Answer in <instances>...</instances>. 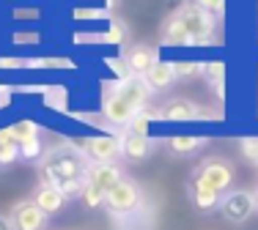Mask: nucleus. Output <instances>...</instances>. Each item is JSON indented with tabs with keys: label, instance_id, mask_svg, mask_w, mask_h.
I'll return each instance as SVG.
<instances>
[{
	"label": "nucleus",
	"instance_id": "10",
	"mask_svg": "<svg viewBox=\"0 0 258 230\" xmlns=\"http://www.w3.org/2000/svg\"><path fill=\"white\" fill-rule=\"evenodd\" d=\"M118 143H121V154H124L129 162H146L151 156V140L146 135H138V132L126 129L124 135L118 137Z\"/></svg>",
	"mask_w": 258,
	"mask_h": 230
},
{
	"label": "nucleus",
	"instance_id": "5",
	"mask_svg": "<svg viewBox=\"0 0 258 230\" xmlns=\"http://www.w3.org/2000/svg\"><path fill=\"white\" fill-rule=\"evenodd\" d=\"M179 20H181L184 30H187V36L192 39V44H204V41H209V36L214 33L212 14H206V11L198 9L195 3L184 6V9L179 11Z\"/></svg>",
	"mask_w": 258,
	"mask_h": 230
},
{
	"label": "nucleus",
	"instance_id": "29",
	"mask_svg": "<svg viewBox=\"0 0 258 230\" xmlns=\"http://www.w3.org/2000/svg\"><path fill=\"white\" fill-rule=\"evenodd\" d=\"M255 28H258V17H255Z\"/></svg>",
	"mask_w": 258,
	"mask_h": 230
},
{
	"label": "nucleus",
	"instance_id": "14",
	"mask_svg": "<svg viewBox=\"0 0 258 230\" xmlns=\"http://www.w3.org/2000/svg\"><path fill=\"white\" fill-rule=\"evenodd\" d=\"M146 88L149 90H165L176 82V63H168V60H159L154 69L143 77Z\"/></svg>",
	"mask_w": 258,
	"mask_h": 230
},
{
	"label": "nucleus",
	"instance_id": "23",
	"mask_svg": "<svg viewBox=\"0 0 258 230\" xmlns=\"http://www.w3.org/2000/svg\"><path fill=\"white\" fill-rule=\"evenodd\" d=\"M239 151H242V156L247 162L258 165V137H244V140L239 143Z\"/></svg>",
	"mask_w": 258,
	"mask_h": 230
},
{
	"label": "nucleus",
	"instance_id": "17",
	"mask_svg": "<svg viewBox=\"0 0 258 230\" xmlns=\"http://www.w3.org/2000/svg\"><path fill=\"white\" fill-rule=\"evenodd\" d=\"M162 44H168V47H192V39L187 36L179 14L170 17V20L162 25Z\"/></svg>",
	"mask_w": 258,
	"mask_h": 230
},
{
	"label": "nucleus",
	"instance_id": "27",
	"mask_svg": "<svg viewBox=\"0 0 258 230\" xmlns=\"http://www.w3.org/2000/svg\"><path fill=\"white\" fill-rule=\"evenodd\" d=\"M0 230H11V222H9V216H3V214H0Z\"/></svg>",
	"mask_w": 258,
	"mask_h": 230
},
{
	"label": "nucleus",
	"instance_id": "22",
	"mask_svg": "<svg viewBox=\"0 0 258 230\" xmlns=\"http://www.w3.org/2000/svg\"><path fill=\"white\" fill-rule=\"evenodd\" d=\"M204 74L209 77V82H212L214 88H223V77H225V66L223 63H217V60H214V63H206Z\"/></svg>",
	"mask_w": 258,
	"mask_h": 230
},
{
	"label": "nucleus",
	"instance_id": "15",
	"mask_svg": "<svg viewBox=\"0 0 258 230\" xmlns=\"http://www.w3.org/2000/svg\"><path fill=\"white\" fill-rule=\"evenodd\" d=\"M118 88V93L126 99V104L132 107L135 112H140L146 107V99H149V88H146V82L143 80H135V77H129V80H124L121 85H115Z\"/></svg>",
	"mask_w": 258,
	"mask_h": 230
},
{
	"label": "nucleus",
	"instance_id": "3",
	"mask_svg": "<svg viewBox=\"0 0 258 230\" xmlns=\"http://www.w3.org/2000/svg\"><path fill=\"white\" fill-rule=\"evenodd\" d=\"M77 151H80L83 156H88L91 165H115V162L124 156V154H121L118 137H110V135L80 140V143H77Z\"/></svg>",
	"mask_w": 258,
	"mask_h": 230
},
{
	"label": "nucleus",
	"instance_id": "19",
	"mask_svg": "<svg viewBox=\"0 0 258 230\" xmlns=\"http://www.w3.org/2000/svg\"><path fill=\"white\" fill-rule=\"evenodd\" d=\"M170 151L179 156H187V154H195V151L204 145V140L201 137H192V135H179V137H170Z\"/></svg>",
	"mask_w": 258,
	"mask_h": 230
},
{
	"label": "nucleus",
	"instance_id": "20",
	"mask_svg": "<svg viewBox=\"0 0 258 230\" xmlns=\"http://www.w3.org/2000/svg\"><path fill=\"white\" fill-rule=\"evenodd\" d=\"M11 135H14L17 145L25 143V140H33V137H39V126L33 124V121H20V124L11 126Z\"/></svg>",
	"mask_w": 258,
	"mask_h": 230
},
{
	"label": "nucleus",
	"instance_id": "8",
	"mask_svg": "<svg viewBox=\"0 0 258 230\" xmlns=\"http://www.w3.org/2000/svg\"><path fill=\"white\" fill-rule=\"evenodd\" d=\"M102 112L107 115V121H113V124H132V118L138 115V112L132 110V107L126 104V99L118 93V88H115V85L104 90Z\"/></svg>",
	"mask_w": 258,
	"mask_h": 230
},
{
	"label": "nucleus",
	"instance_id": "11",
	"mask_svg": "<svg viewBox=\"0 0 258 230\" xmlns=\"http://www.w3.org/2000/svg\"><path fill=\"white\" fill-rule=\"evenodd\" d=\"M121 178H124V175H121L118 165H88V173H85V181L94 184L96 189H102L104 195H107Z\"/></svg>",
	"mask_w": 258,
	"mask_h": 230
},
{
	"label": "nucleus",
	"instance_id": "1",
	"mask_svg": "<svg viewBox=\"0 0 258 230\" xmlns=\"http://www.w3.org/2000/svg\"><path fill=\"white\" fill-rule=\"evenodd\" d=\"M85 173H88V162L75 145H58V148L47 151L44 162H41V178L44 184L55 186L63 192V197H80L85 186Z\"/></svg>",
	"mask_w": 258,
	"mask_h": 230
},
{
	"label": "nucleus",
	"instance_id": "28",
	"mask_svg": "<svg viewBox=\"0 0 258 230\" xmlns=\"http://www.w3.org/2000/svg\"><path fill=\"white\" fill-rule=\"evenodd\" d=\"M253 195H255V211H258V189L253 192Z\"/></svg>",
	"mask_w": 258,
	"mask_h": 230
},
{
	"label": "nucleus",
	"instance_id": "6",
	"mask_svg": "<svg viewBox=\"0 0 258 230\" xmlns=\"http://www.w3.org/2000/svg\"><path fill=\"white\" fill-rule=\"evenodd\" d=\"M195 178L204 181L206 186H212L214 192H220V195H223V192L233 184V167H231L225 159H217V156H212V159L201 162V167H198V173H195Z\"/></svg>",
	"mask_w": 258,
	"mask_h": 230
},
{
	"label": "nucleus",
	"instance_id": "4",
	"mask_svg": "<svg viewBox=\"0 0 258 230\" xmlns=\"http://www.w3.org/2000/svg\"><path fill=\"white\" fill-rule=\"evenodd\" d=\"M220 214L228 222H233V225H242V222H247L255 214V195L253 192H244V189L228 192L220 200Z\"/></svg>",
	"mask_w": 258,
	"mask_h": 230
},
{
	"label": "nucleus",
	"instance_id": "7",
	"mask_svg": "<svg viewBox=\"0 0 258 230\" xmlns=\"http://www.w3.org/2000/svg\"><path fill=\"white\" fill-rule=\"evenodd\" d=\"M47 219H50V216H47L33 200L17 203L14 208H11V214H9L11 230H44Z\"/></svg>",
	"mask_w": 258,
	"mask_h": 230
},
{
	"label": "nucleus",
	"instance_id": "9",
	"mask_svg": "<svg viewBox=\"0 0 258 230\" xmlns=\"http://www.w3.org/2000/svg\"><path fill=\"white\" fill-rule=\"evenodd\" d=\"M124 63H126V69L132 71V74L146 77V74H149V71L159 63V55H157L154 47H149V44H138V47H129V50H126Z\"/></svg>",
	"mask_w": 258,
	"mask_h": 230
},
{
	"label": "nucleus",
	"instance_id": "21",
	"mask_svg": "<svg viewBox=\"0 0 258 230\" xmlns=\"http://www.w3.org/2000/svg\"><path fill=\"white\" fill-rule=\"evenodd\" d=\"M83 203L88 205V208H99V205H104V192L102 189H96L94 184H88V181H85V186H83Z\"/></svg>",
	"mask_w": 258,
	"mask_h": 230
},
{
	"label": "nucleus",
	"instance_id": "24",
	"mask_svg": "<svg viewBox=\"0 0 258 230\" xmlns=\"http://www.w3.org/2000/svg\"><path fill=\"white\" fill-rule=\"evenodd\" d=\"M195 6H198V9H204L206 14H223L225 11V0H195Z\"/></svg>",
	"mask_w": 258,
	"mask_h": 230
},
{
	"label": "nucleus",
	"instance_id": "2",
	"mask_svg": "<svg viewBox=\"0 0 258 230\" xmlns=\"http://www.w3.org/2000/svg\"><path fill=\"white\" fill-rule=\"evenodd\" d=\"M104 205L110 214L115 216H129L132 211H138L140 205V186L132 178H121L113 189L104 195Z\"/></svg>",
	"mask_w": 258,
	"mask_h": 230
},
{
	"label": "nucleus",
	"instance_id": "26",
	"mask_svg": "<svg viewBox=\"0 0 258 230\" xmlns=\"http://www.w3.org/2000/svg\"><path fill=\"white\" fill-rule=\"evenodd\" d=\"M107 41H121V30H118V28H113V30L107 33Z\"/></svg>",
	"mask_w": 258,
	"mask_h": 230
},
{
	"label": "nucleus",
	"instance_id": "18",
	"mask_svg": "<svg viewBox=\"0 0 258 230\" xmlns=\"http://www.w3.org/2000/svg\"><path fill=\"white\" fill-rule=\"evenodd\" d=\"M17 156H20V145H17L11 129H3L0 132V165H11V162H17Z\"/></svg>",
	"mask_w": 258,
	"mask_h": 230
},
{
	"label": "nucleus",
	"instance_id": "16",
	"mask_svg": "<svg viewBox=\"0 0 258 230\" xmlns=\"http://www.w3.org/2000/svg\"><path fill=\"white\" fill-rule=\"evenodd\" d=\"M33 203L39 205L47 216H52V214H58V211L66 205V197H63V192H60V189H55V186H50V184H41L39 189H36Z\"/></svg>",
	"mask_w": 258,
	"mask_h": 230
},
{
	"label": "nucleus",
	"instance_id": "25",
	"mask_svg": "<svg viewBox=\"0 0 258 230\" xmlns=\"http://www.w3.org/2000/svg\"><path fill=\"white\" fill-rule=\"evenodd\" d=\"M204 66L201 63H176V77H192V74H201Z\"/></svg>",
	"mask_w": 258,
	"mask_h": 230
},
{
	"label": "nucleus",
	"instance_id": "13",
	"mask_svg": "<svg viewBox=\"0 0 258 230\" xmlns=\"http://www.w3.org/2000/svg\"><path fill=\"white\" fill-rule=\"evenodd\" d=\"M201 115L198 104L189 99H170L168 104L159 110V118L162 121H173V124H184V121H195Z\"/></svg>",
	"mask_w": 258,
	"mask_h": 230
},
{
	"label": "nucleus",
	"instance_id": "12",
	"mask_svg": "<svg viewBox=\"0 0 258 230\" xmlns=\"http://www.w3.org/2000/svg\"><path fill=\"white\" fill-rule=\"evenodd\" d=\"M189 197H192L195 208H198L201 214H209V211L220 208V200H223L220 192H214L212 186H206L204 181H198L195 175H192V181H189Z\"/></svg>",
	"mask_w": 258,
	"mask_h": 230
}]
</instances>
